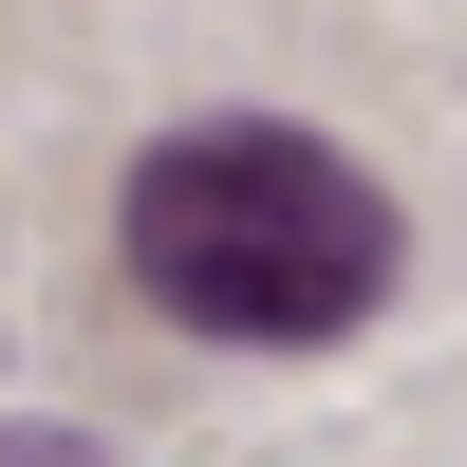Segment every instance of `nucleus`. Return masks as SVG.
<instances>
[{
    "mask_svg": "<svg viewBox=\"0 0 467 467\" xmlns=\"http://www.w3.org/2000/svg\"><path fill=\"white\" fill-rule=\"evenodd\" d=\"M112 244H131L150 318L224 337V356H299V337H356L374 299H393V206H374V169L318 150V131H281V112H206V131L131 150Z\"/></svg>",
    "mask_w": 467,
    "mask_h": 467,
    "instance_id": "nucleus-1",
    "label": "nucleus"
},
{
    "mask_svg": "<svg viewBox=\"0 0 467 467\" xmlns=\"http://www.w3.org/2000/svg\"><path fill=\"white\" fill-rule=\"evenodd\" d=\"M0 467H75V449H0Z\"/></svg>",
    "mask_w": 467,
    "mask_h": 467,
    "instance_id": "nucleus-2",
    "label": "nucleus"
}]
</instances>
